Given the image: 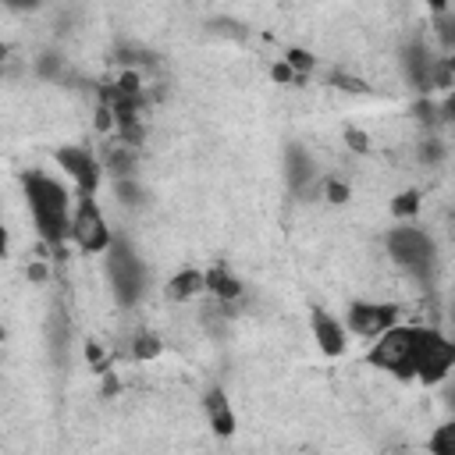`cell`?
Returning a JSON list of instances; mask_svg holds the SVG:
<instances>
[{"mask_svg": "<svg viewBox=\"0 0 455 455\" xmlns=\"http://www.w3.org/2000/svg\"><path fill=\"white\" fill-rule=\"evenodd\" d=\"M203 409H206V419H210L213 434H220V437H231L235 434V412H231V402H228V395L220 387H210L206 391Z\"/></svg>", "mask_w": 455, "mask_h": 455, "instance_id": "30bf717a", "label": "cell"}, {"mask_svg": "<svg viewBox=\"0 0 455 455\" xmlns=\"http://www.w3.org/2000/svg\"><path fill=\"white\" fill-rule=\"evenodd\" d=\"M398 306L395 302H352L345 320H348V331L359 334V338H377L380 331H387L391 323H398Z\"/></svg>", "mask_w": 455, "mask_h": 455, "instance_id": "52a82bcc", "label": "cell"}, {"mask_svg": "<svg viewBox=\"0 0 455 455\" xmlns=\"http://www.w3.org/2000/svg\"><path fill=\"white\" fill-rule=\"evenodd\" d=\"M345 142L352 153H370V135L363 128H345Z\"/></svg>", "mask_w": 455, "mask_h": 455, "instance_id": "d6986e66", "label": "cell"}, {"mask_svg": "<svg viewBox=\"0 0 455 455\" xmlns=\"http://www.w3.org/2000/svg\"><path fill=\"white\" fill-rule=\"evenodd\" d=\"M28 277H32V281H43V277H46V267H43V263H32V267H28Z\"/></svg>", "mask_w": 455, "mask_h": 455, "instance_id": "484cf974", "label": "cell"}, {"mask_svg": "<svg viewBox=\"0 0 455 455\" xmlns=\"http://www.w3.org/2000/svg\"><path fill=\"white\" fill-rule=\"evenodd\" d=\"M313 178H316V164L299 146H291L288 149V185L295 192H306V185H313Z\"/></svg>", "mask_w": 455, "mask_h": 455, "instance_id": "4fadbf2b", "label": "cell"}, {"mask_svg": "<svg viewBox=\"0 0 455 455\" xmlns=\"http://www.w3.org/2000/svg\"><path fill=\"white\" fill-rule=\"evenodd\" d=\"M430 68H434V57H430L427 43L423 39L409 43L405 46V71H409V78H412L416 89H430Z\"/></svg>", "mask_w": 455, "mask_h": 455, "instance_id": "8fae6325", "label": "cell"}, {"mask_svg": "<svg viewBox=\"0 0 455 455\" xmlns=\"http://www.w3.org/2000/svg\"><path fill=\"white\" fill-rule=\"evenodd\" d=\"M270 78H274L277 85H288V82H302V75H299V71H291L284 60H277V64L270 68Z\"/></svg>", "mask_w": 455, "mask_h": 455, "instance_id": "44dd1931", "label": "cell"}, {"mask_svg": "<svg viewBox=\"0 0 455 455\" xmlns=\"http://www.w3.org/2000/svg\"><path fill=\"white\" fill-rule=\"evenodd\" d=\"M309 323H313V341L320 345L323 355H341V352H345V345H348V341H345V327H341L331 313L313 309Z\"/></svg>", "mask_w": 455, "mask_h": 455, "instance_id": "9c48e42d", "label": "cell"}, {"mask_svg": "<svg viewBox=\"0 0 455 455\" xmlns=\"http://www.w3.org/2000/svg\"><path fill=\"white\" fill-rule=\"evenodd\" d=\"M21 188L36 220V231L43 235L46 245H64L68 231H71V206H68V188L57 178H46L39 171H25L21 174Z\"/></svg>", "mask_w": 455, "mask_h": 455, "instance_id": "6da1fadb", "label": "cell"}, {"mask_svg": "<svg viewBox=\"0 0 455 455\" xmlns=\"http://www.w3.org/2000/svg\"><path fill=\"white\" fill-rule=\"evenodd\" d=\"M441 156V146L430 139V146H423V160H437Z\"/></svg>", "mask_w": 455, "mask_h": 455, "instance_id": "d4e9b609", "label": "cell"}, {"mask_svg": "<svg viewBox=\"0 0 455 455\" xmlns=\"http://www.w3.org/2000/svg\"><path fill=\"white\" fill-rule=\"evenodd\" d=\"M323 192H327L331 203H345V199H348V185H345V181H334V178H327Z\"/></svg>", "mask_w": 455, "mask_h": 455, "instance_id": "7402d4cb", "label": "cell"}, {"mask_svg": "<svg viewBox=\"0 0 455 455\" xmlns=\"http://www.w3.org/2000/svg\"><path fill=\"white\" fill-rule=\"evenodd\" d=\"M416 338H419V327L391 323L387 331H380V334H377V345L370 348V363H373L377 370L395 373V377H412Z\"/></svg>", "mask_w": 455, "mask_h": 455, "instance_id": "277c9868", "label": "cell"}, {"mask_svg": "<svg viewBox=\"0 0 455 455\" xmlns=\"http://www.w3.org/2000/svg\"><path fill=\"white\" fill-rule=\"evenodd\" d=\"M427 7L437 11V14H444V11H448V0H427Z\"/></svg>", "mask_w": 455, "mask_h": 455, "instance_id": "83f0119b", "label": "cell"}, {"mask_svg": "<svg viewBox=\"0 0 455 455\" xmlns=\"http://www.w3.org/2000/svg\"><path fill=\"white\" fill-rule=\"evenodd\" d=\"M419 210V192L416 188H405V192H398L395 199H391V213L395 217H412Z\"/></svg>", "mask_w": 455, "mask_h": 455, "instance_id": "2e32d148", "label": "cell"}, {"mask_svg": "<svg viewBox=\"0 0 455 455\" xmlns=\"http://www.w3.org/2000/svg\"><path fill=\"white\" fill-rule=\"evenodd\" d=\"M334 85H338V89H348V92H363V89H366L359 78H348V75H334Z\"/></svg>", "mask_w": 455, "mask_h": 455, "instance_id": "603a6c76", "label": "cell"}, {"mask_svg": "<svg viewBox=\"0 0 455 455\" xmlns=\"http://www.w3.org/2000/svg\"><path fill=\"white\" fill-rule=\"evenodd\" d=\"M7 249H11V238H7V228L0 224V259L7 256Z\"/></svg>", "mask_w": 455, "mask_h": 455, "instance_id": "4316f807", "label": "cell"}, {"mask_svg": "<svg viewBox=\"0 0 455 455\" xmlns=\"http://www.w3.org/2000/svg\"><path fill=\"white\" fill-rule=\"evenodd\" d=\"M114 192L121 196V203H139V199H142V188H139L135 181H128V174H124V178H117Z\"/></svg>", "mask_w": 455, "mask_h": 455, "instance_id": "ffe728a7", "label": "cell"}, {"mask_svg": "<svg viewBox=\"0 0 455 455\" xmlns=\"http://www.w3.org/2000/svg\"><path fill=\"white\" fill-rule=\"evenodd\" d=\"M160 352H164L160 334H153V331H139V334H135V345H132V355H135V359H156Z\"/></svg>", "mask_w": 455, "mask_h": 455, "instance_id": "9a60e30c", "label": "cell"}, {"mask_svg": "<svg viewBox=\"0 0 455 455\" xmlns=\"http://www.w3.org/2000/svg\"><path fill=\"white\" fill-rule=\"evenodd\" d=\"M455 363V345L437 331V327H419L416 338V359H412V377L423 384H441Z\"/></svg>", "mask_w": 455, "mask_h": 455, "instance_id": "5b68a950", "label": "cell"}, {"mask_svg": "<svg viewBox=\"0 0 455 455\" xmlns=\"http://www.w3.org/2000/svg\"><path fill=\"white\" fill-rule=\"evenodd\" d=\"M107 277L121 306H135L146 291V267L139 263L135 249L124 238H110L107 245Z\"/></svg>", "mask_w": 455, "mask_h": 455, "instance_id": "3957f363", "label": "cell"}, {"mask_svg": "<svg viewBox=\"0 0 455 455\" xmlns=\"http://www.w3.org/2000/svg\"><path fill=\"white\" fill-rule=\"evenodd\" d=\"M68 238L82 249V252H89V256H96V252H107V245H110V228H107V220H103V213H100V206H96V199L92 196H82L78 199V206H75V213H71V231H68Z\"/></svg>", "mask_w": 455, "mask_h": 455, "instance_id": "8992f818", "label": "cell"}, {"mask_svg": "<svg viewBox=\"0 0 455 455\" xmlns=\"http://www.w3.org/2000/svg\"><path fill=\"white\" fill-rule=\"evenodd\" d=\"M284 64H288L291 71L306 75V71H313L316 57H313V53H306V50H299V46H288V50H284Z\"/></svg>", "mask_w": 455, "mask_h": 455, "instance_id": "ac0fdd59", "label": "cell"}, {"mask_svg": "<svg viewBox=\"0 0 455 455\" xmlns=\"http://www.w3.org/2000/svg\"><path fill=\"white\" fill-rule=\"evenodd\" d=\"M4 4H7L11 11H36L43 0H4Z\"/></svg>", "mask_w": 455, "mask_h": 455, "instance_id": "cb8c5ba5", "label": "cell"}, {"mask_svg": "<svg viewBox=\"0 0 455 455\" xmlns=\"http://www.w3.org/2000/svg\"><path fill=\"white\" fill-rule=\"evenodd\" d=\"M203 277H206V288H210L220 302H228V299H238V295H242V281H238L224 263H217V267H213V270H206Z\"/></svg>", "mask_w": 455, "mask_h": 455, "instance_id": "5bb4252c", "label": "cell"}, {"mask_svg": "<svg viewBox=\"0 0 455 455\" xmlns=\"http://www.w3.org/2000/svg\"><path fill=\"white\" fill-rule=\"evenodd\" d=\"M57 164H60V171L78 185V192L82 196H92L96 192V185H100V160L85 149V146H60L57 153Z\"/></svg>", "mask_w": 455, "mask_h": 455, "instance_id": "ba28073f", "label": "cell"}, {"mask_svg": "<svg viewBox=\"0 0 455 455\" xmlns=\"http://www.w3.org/2000/svg\"><path fill=\"white\" fill-rule=\"evenodd\" d=\"M0 341H4V327H0Z\"/></svg>", "mask_w": 455, "mask_h": 455, "instance_id": "f1b7e54d", "label": "cell"}, {"mask_svg": "<svg viewBox=\"0 0 455 455\" xmlns=\"http://www.w3.org/2000/svg\"><path fill=\"white\" fill-rule=\"evenodd\" d=\"M384 245H387V256L402 270H409L419 281H430L434 263H437V249H434V238L427 231H419V228H391Z\"/></svg>", "mask_w": 455, "mask_h": 455, "instance_id": "7a4b0ae2", "label": "cell"}, {"mask_svg": "<svg viewBox=\"0 0 455 455\" xmlns=\"http://www.w3.org/2000/svg\"><path fill=\"white\" fill-rule=\"evenodd\" d=\"M203 288H206L203 270H178V274L167 281V299H174V302H188V299H196Z\"/></svg>", "mask_w": 455, "mask_h": 455, "instance_id": "7c38bea8", "label": "cell"}, {"mask_svg": "<svg viewBox=\"0 0 455 455\" xmlns=\"http://www.w3.org/2000/svg\"><path fill=\"white\" fill-rule=\"evenodd\" d=\"M434 455H455V427L448 423V427H441L434 437H430V444H427Z\"/></svg>", "mask_w": 455, "mask_h": 455, "instance_id": "e0dca14e", "label": "cell"}]
</instances>
